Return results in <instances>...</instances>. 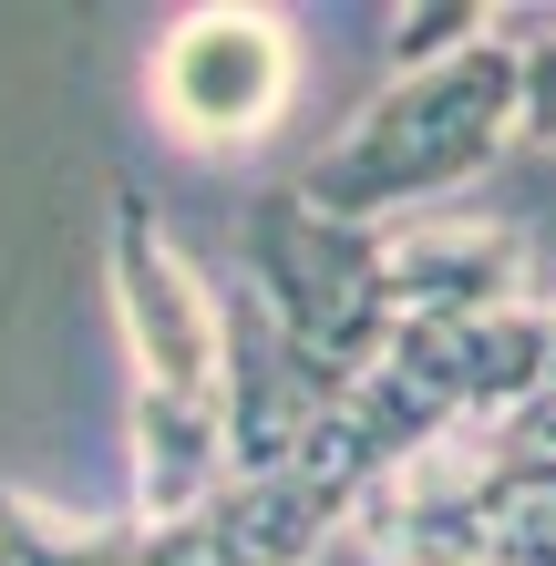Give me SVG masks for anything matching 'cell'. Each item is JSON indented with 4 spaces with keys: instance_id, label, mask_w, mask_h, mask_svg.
I'll list each match as a JSON object with an SVG mask.
<instances>
[{
    "instance_id": "obj_1",
    "label": "cell",
    "mask_w": 556,
    "mask_h": 566,
    "mask_svg": "<svg viewBox=\"0 0 556 566\" xmlns=\"http://www.w3.org/2000/svg\"><path fill=\"white\" fill-rule=\"evenodd\" d=\"M114 319H124V350H135V515L186 525L238 484L227 298L176 258L145 186L114 196Z\"/></svg>"
},
{
    "instance_id": "obj_2",
    "label": "cell",
    "mask_w": 556,
    "mask_h": 566,
    "mask_svg": "<svg viewBox=\"0 0 556 566\" xmlns=\"http://www.w3.org/2000/svg\"><path fill=\"white\" fill-rule=\"evenodd\" d=\"M505 135H526V52L484 31L453 62H422L391 93H371V114L300 176V196L340 227H381V217L433 207L464 176H484Z\"/></svg>"
},
{
    "instance_id": "obj_3",
    "label": "cell",
    "mask_w": 556,
    "mask_h": 566,
    "mask_svg": "<svg viewBox=\"0 0 556 566\" xmlns=\"http://www.w3.org/2000/svg\"><path fill=\"white\" fill-rule=\"evenodd\" d=\"M350 536L381 566H556V453H536L515 422L443 432L371 484Z\"/></svg>"
},
{
    "instance_id": "obj_4",
    "label": "cell",
    "mask_w": 556,
    "mask_h": 566,
    "mask_svg": "<svg viewBox=\"0 0 556 566\" xmlns=\"http://www.w3.org/2000/svg\"><path fill=\"white\" fill-rule=\"evenodd\" d=\"M248 289H258V310H269L279 350L300 360L319 391H350L412 319L391 238L381 227L319 217L300 186H269L248 207Z\"/></svg>"
},
{
    "instance_id": "obj_5",
    "label": "cell",
    "mask_w": 556,
    "mask_h": 566,
    "mask_svg": "<svg viewBox=\"0 0 556 566\" xmlns=\"http://www.w3.org/2000/svg\"><path fill=\"white\" fill-rule=\"evenodd\" d=\"M289 21L269 11H186L155 42V114L186 145H238L289 104Z\"/></svg>"
},
{
    "instance_id": "obj_6",
    "label": "cell",
    "mask_w": 556,
    "mask_h": 566,
    "mask_svg": "<svg viewBox=\"0 0 556 566\" xmlns=\"http://www.w3.org/2000/svg\"><path fill=\"white\" fill-rule=\"evenodd\" d=\"M0 566H166V536H155L145 515L52 525L31 494H0Z\"/></svg>"
},
{
    "instance_id": "obj_7",
    "label": "cell",
    "mask_w": 556,
    "mask_h": 566,
    "mask_svg": "<svg viewBox=\"0 0 556 566\" xmlns=\"http://www.w3.org/2000/svg\"><path fill=\"white\" fill-rule=\"evenodd\" d=\"M464 42H484V11H474V0H433V11L391 21V62H402V73H422V62H453Z\"/></svg>"
},
{
    "instance_id": "obj_8",
    "label": "cell",
    "mask_w": 556,
    "mask_h": 566,
    "mask_svg": "<svg viewBox=\"0 0 556 566\" xmlns=\"http://www.w3.org/2000/svg\"><path fill=\"white\" fill-rule=\"evenodd\" d=\"M526 135L556 145V31H546V42H526Z\"/></svg>"
},
{
    "instance_id": "obj_9",
    "label": "cell",
    "mask_w": 556,
    "mask_h": 566,
    "mask_svg": "<svg viewBox=\"0 0 556 566\" xmlns=\"http://www.w3.org/2000/svg\"><path fill=\"white\" fill-rule=\"evenodd\" d=\"M546 391H556V371H546Z\"/></svg>"
}]
</instances>
